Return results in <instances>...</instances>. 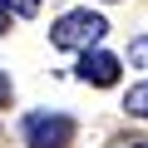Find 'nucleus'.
Instances as JSON below:
<instances>
[{
  "label": "nucleus",
  "instance_id": "nucleus-1",
  "mask_svg": "<svg viewBox=\"0 0 148 148\" xmlns=\"http://www.w3.org/2000/svg\"><path fill=\"white\" fill-rule=\"evenodd\" d=\"M104 35H109V20L94 15V10H69V15H59L54 30H49V40H54L59 49H89V45H99Z\"/></svg>",
  "mask_w": 148,
  "mask_h": 148
},
{
  "label": "nucleus",
  "instance_id": "nucleus-2",
  "mask_svg": "<svg viewBox=\"0 0 148 148\" xmlns=\"http://www.w3.org/2000/svg\"><path fill=\"white\" fill-rule=\"evenodd\" d=\"M25 138H30V148H69L74 143V119H64V114H30L25 119Z\"/></svg>",
  "mask_w": 148,
  "mask_h": 148
},
{
  "label": "nucleus",
  "instance_id": "nucleus-3",
  "mask_svg": "<svg viewBox=\"0 0 148 148\" xmlns=\"http://www.w3.org/2000/svg\"><path fill=\"white\" fill-rule=\"evenodd\" d=\"M79 79H84V84H99V89L119 84V59L89 45V49H84V59H79Z\"/></svg>",
  "mask_w": 148,
  "mask_h": 148
},
{
  "label": "nucleus",
  "instance_id": "nucleus-4",
  "mask_svg": "<svg viewBox=\"0 0 148 148\" xmlns=\"http://www.w3.org/2000/svg\"><path fill=\"white\" fill-rule=\"evenodd\" d=\"M123 109H128L133 119H148V84H133L128 99H123Z\"/></svg>",
  "mask_w": 148,
  "mask_h": 148
},
{
  "label": "nucleus",
  "instance_id": "nucleus-5",
  "mask_svg": "<svg viewBox=\"0 0 148 148\" xmlns=\"http://www.w3.org/2000/svg\"><path fill=\"white\" fill-rule=\"evenodd\" d=\"M5 5H10V15H35L40 0H5Z\"/></svg>",
  "mask_w": 148,
  "mask_h": 148
},
{
  "label": "nucleus",
  "instance_id": "nucleus-6",
  "mask_svg": "<svg viewBox=\"0 0 148 148\" xmlns=\"http://www.w3.org/2000/svg\"><path fill=\"white\" fill-rule=\"evenodd\" d=\"M128 59H133V64H148V40H133V45H128Z\"/></svg>",
  "mask_w": 148,
  "mask_h": 148
},
{
  "label": "nucleus",
  "instance_id": "nucleus-7",
  "mask_svg": "<svg viewBox=\"0 0 148 148\" xmlns=\"http://www.w3.org/2000/svg\"><path fill=\"white\" fill-rule=\"evenodd\" d=\"M10 104V74H0V109Z\"/></svg>",
  "mask_w": 148,
  "mask_h": 148
},
{
  "label": "nucleus",
  "instance_id": "nucleus-8",
  "mask_svg": "<svg viewBox=\"0 0 148 148\" xmlns=\"http://www.w3.org/2000/svg\"><path fill=\"white\" fill-rule=\"evenodd\" d=\"M5 30H10V5L0 0V35H5Z\"/></svg>",
  "mask_w": 148,
  "mask_h": 148
},
{
  "label": "nucleus",
  "instance_id": "nucleus-9",
  "mask_svg": "<svg viewBox=\"0 0 148 148\" xmlns=\"http://www.w3.org/2000/svg\"><path fill=\"white\" fill-rule=\"evenodd\" d=\"M123 148H148V143H143V138H133V143H123Z\"/></svg>",
  "mask_w": 148,
  "mask_h": 148
}]
</instances>
